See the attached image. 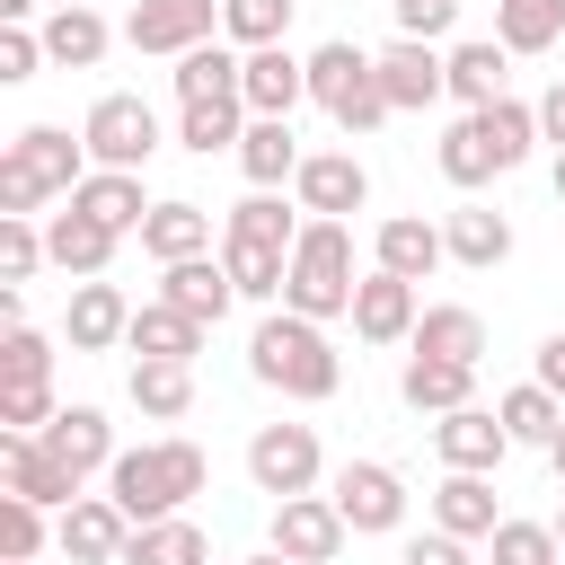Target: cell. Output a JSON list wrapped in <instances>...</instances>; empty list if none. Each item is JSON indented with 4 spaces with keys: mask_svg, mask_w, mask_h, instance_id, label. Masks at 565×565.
Segmentation results:
<instances>
[{
    "mask_svg": "<svg viewBox=\"0 0 565 565\" xmlns=\"http://www.w3.org/2000/svg\"><path fill=\"white\" fill-rule=\"evenodd\" d=\"M247 371H256L265 388H282L291 406H327V397L344 388V353L327 344V327L300 318V309H282V300L256 318V335H247Z\"/></svg>",
    "mask_w": 565,
    "mask_h": 565,
    "instance_id": "1",
    "label": "cell"
},
{
    "mask_svg": "<svg viewBox=\"0 0 565 565\" xmlns=\"http://www.w3.org/2000/svg\"><path fill=\"white\" fill-rule=\"evenodd\" d=\"M203 486H212V459H203L185 433H168V441H141V450H115V468H106V494L132 512V530H141V521H168V512H185Z\"/></svg>",
    "mask_w": 565,
    "mask_h": 565,
    "instance_id": "2",
    "label": "cell"
},
{
    "mask_svg": "<svg viewBox=\"0 0 565 565\" xmlns=\"http://www.w3.org/2000/svg\"><path fill=\"white\" fill-rule=\"evenodd\" d=\"M353 291H362V274H353V230L344 221H300V238H291V274H282V309H300V318H353Z\"/></svg>",
    "mask_w": 565,
    "mask_h": 565,
    "instance_id": "3",
    "label": "cell"
},
{
    "mask_svg": "<svg viewBox=\"0 0 565 565\" xmlns=\"http://www.w3.org/2000/svg\"><path fill=\"white\" fill-rule=\"evenodd\" d=\"M309 106H327V124L353 132V141L380 132V124L397 115L388 88H380V53H362V44H344V35L309 53Z\"/></svg>",
    "mask_w": 565,
    "mask_h": 565,
    "instance_id": "4",
    "label": "cell"
},
{
    "mask_svg": "<svg viewBox=\"0 0 565 565\" xmlns=\"http://www.w3.org/2000/svg\"><path fill=\"white\" fill-rule=\"evenodd\" d=\"M247 477H256V494H318V477H327V450H318V433L309 424H256V441H247Z\"/></svg>",
    "mask_w": 565,
    "mask_h": 565,
    "instance_id": "5",
    "label": "cell"
},
{
    "mask_svg": "<svg viewBox=\"0 0 565 565\" xmlns=\"http://www.w3.org/2000/svg\"><path fill=\"white\" fill-rule=\"evenodd\" d=\"M79 141H88L97 168H150V159H159V115H150V97H124V88H115V97L88 106Z\"/></svg>",
    "mask_w": 565,
    "mask_h": 565,
    "instance_id": "6",
    "label": "cell"
},
{
    "mask_svg": "<svg viewBox=\"0 0 565 565\" xmlns=\"http://www.w3.org/2000/svg\"><path fill=\"white\" fill-rule=\"evenodd\" d=\"M327 494H335V512L353 521V539H388V530L406 521V477H397L388 459H344V468L327 477Z\"/></svg>",
    "mask_w": 565,
    "mask_h": 565,
    "instance_id": "7",
    "label": "cell"
},
{
    "mask_svg": "<svg viewBox=\"0 0 565 565\" xmlns=\"http://www.w3.org/2000/svg\"><path fill=\"white\" fill-rule=\"evenodd\" d=\"M212 26H221V0H132V18H124V44L132 53H194V44H212Z\"/></svg>",
    "mask_w": 565,
    "mask_h": 565,
    "instance_id": "8",
    "label": "cell"
},
{
    "mask_svg": "<svg viewBox=\"0 0 565 565\" xmlns=\"http://www.w3.org/2000/svg\"><path fill=\"white\" fill-rule=\"evenodd\" d=\"M0 494H26V503H44V512H71V503H79V477H71L35 433H9V424H0Z\"/></svg>",
    "mask_w": 565,
    "mask_h": 565,
    "instance_id": "9",
    "label": "cell"
},
{
    "mask_svg": "<svg viewBox=\"0 0 565 565\" xmlns=\"http://www.w3.org/2000/svg\"><path fill=\"white\" fill-rule=\"evenodd\" d=\"M344 539H353V521L335 512V494H282V503H274V547H282V556H300V565H335Z\"/></svg>",
    "mask_w": 565,
    "mask_h": 565,
    "instance_id": "10",
    "label": "cell"
},
{
    "mask_svg": "<svg viewBox=\"0 0 565 565\" xmlns=\"http://www.w3.org/2000/svg\"><path fill=\"white\" fill-rule=\"evenodd\" d=\"M380 88L397 115H424L450 97V53H433L424 35H397V44H380Z\"/></svg>",
    "mask_w": 565,
    "mask_h": 565,
    "instance_id": "11",
    "label": "cell"
},
{
    "mask_svg": "<svg viewBox=\"0 0 565 565\" xmlns=\"http://www.w3.org/2000/svg\"><path fill=\"white\" fill-rule=\"evenodd\" d=\"M291 203H300V212H318V221H344V212H362V203H371V168H362L353 150H309V159H300V177H291Z\"/></svg>",
    "mask_w": 565,
    "mask_h": 565,
    "instance_id": "12",
    "label": "cell"
},
{
    "mask_svg": "<svg viewBox=\"0 0 565 565\" xmlns=\"http://www.w3.org/2000/svg\"><path fill=\"white\" fill-rule=\"evenodd\" d=\"M124 539H132V512L115 494H79L62 521H53V547L71 565H124Z\"/></svg>",
    "mask_w": 565,
    "mask_h": 565,
    "instance_id": "13",
    "label": "cell"
},
{
    "mask_svg": "<svg viewBox=\"0 0 565 565\" xmlns=\"http://www.w3.org/2000/svg\"><path fill=\"white\" fill-rule=\"evenodd\" d=\"M62 335H71V353H115V344L132 335V300H124L106 274H88V282H71Z\"/></svg>",
    "mask_w": 565,
    "mask_h": 565,
    "instance_id": "14",
    "label": "cell"
},
{
    "mask_svg": "<svg viewBox=\"0 0 565 565\" xmlns=\"http://www.w3.org/2000/svg\"><path fill=\"white\" fill-rule=\"evenodd\" d=\"M433 450H441V468H477V477H494V468L512 459V433H503L494 406H450V415L433 424Z\"/></svg>",
    "mask_w": 565,
    "mask_h": 565,
    "instance_id": "15",
    "label": "cell"
},
{
    "mask_svg": "<svg viewBox=\"0 0 565 565\" xmlns=\"http://www.w3.org/2000/svg\"><path fill=\"white\" fill-rule=\"evenodd\" d=\"M415 318H424V309H415V282L388 274V265H371L362 291H353V335H362V344H406Z\"/></svg>",
    "mask_w": 565,
    "mask_h": 565,
    "instance_id": "16",
    "label": "cell"
},
{
    "mask_svg": "<svg viewBox=\"0 0 565 565\" xmlns=\"http://www.w3.org/2000/svg\"><path fill=\"white\" fill-rule=\"evenodd\" d=\"M238 97H247V115H291V106L309 97V53H291V44H256L247 71H238Z\"/></svg>",
    "mask_w": 565,
    "mask_h": 565,
    "instance_id": "17",
    "label": "cell"
},
{
    "mask_svg": "<svg viewBox=\"0 0 565 565\" xmlns=\"http://www.w3.org/2000/svg\"><path fill=\"white\" fill-rule=\"evenodd\" d=\"M62 203H79L88 221H106L115 238H141V221H150V194H141V168H88Z\"/></svg>",
    "mask_w": 565,
    "mask_h": 565,
    "instance_id": "18",
    "label": "cell"
},
{
    "mask_svg": "<svg viewBox=\"0 0 565 565\" xmlns=\"http://www.w3.org/2000/svg\"><path fill=\"white\" fill-rule=\"evenodd\" d=\"M9 159H18V168L44 185V194H71V185L97 168V159H88V141H71L62 124H26V132L9 141Z\"/></svg>",
    "mask_w": 565,
    "mask_h": 565,
    "instance_id": "19",
    "label": "cell"
},
{
    "mask_svg": "<svg viewBox=\"0 0 565 565\" xmlns=\"http://www.w3.org/2000/svg\"><path fill=\"white\" fill-rule=\"evenodd\" d=\"M441 238H450V265H468V274H494L503 256H512V221L494 212V203H450L441 212Z\"/></svg>",
    "mask_w": 565,
    "mask_h": 565,
    "instance_id": "20",
    "label": "cell"
},
{
    "mask_svg": "<svg viewBox=\"0 0 565 565\" xmlns=\"http://www.w3.org/2000/svg\"><path fill=\"white\" fill-rule=\"evenodd\" d=\"M44 247H53V265H62L71 282H88V274H106V265H115V247H124V238H115L106 221H88L79 203H62V212L44 221Z\"/></svg>",
    "mask_w": 565,
    "mask_h": 565,
    "instance_id": "21",
    "label": "cell"
},
{
    "mask_svg": "<svg viewBox=\"0 0 565 565\" xmlns=\"http://www.w3.org/2000/svg\"><path fill=\"white\" fill-rule=\"evenodd\" d=\"M441 256H450V238H441V221H424V212H397V221L371 230V265H388V274H406V282H424Z\"/></svg>",
    "mask_w": 565,
    "mask_h": 565,
    "instance_id": "22",
    "label": "cell"
},
{
    "mask_svg": "<svg viewBox=\"0 0 565 565\" xmlns=\"http://www.w3.org/2000/svg\"><path fill=\"white\" fill-rule=\"evenodd\" d=\"M168 282H159V300H177L185 318H203V327H221L230 318V300H238V282H230V265L221 256H177V265H159Z\"/></svg>",
    "mask_w": 565,
    "mask_h": 565,
    "instance_id": "23",
    "label": "cell"
},
{
    "mask_svg": "<svg viewBox=\"0 0 565 565\" xmlns=\"http://www.w3.org/2000/svg\"><path fill=\"white\" fill-rule=\"evenodd\" d=\"M203 318H185L177 300H141L132 309V335H124V353H141V362H194L203 353Z\"/></svg>",
    "mask_w": 565,
    "mask_h": 565,
    "instance_id": "24",
    "label": "cell"
},
{
    "mask_svg": "<svg viewBox=\"0 0 565 565\" xmlns=\"http://www.w3.org/2000/svg\"><path fill=\"white\" fill-rule=\"evenodd\" d=\"M397 397H406L415 415H450V406H477V362L406 353V371H397Z\"/></svg>",
    "mask_w": 565,
    "mask_h": 565,
    "instance_id": "25",
    "label": "cell"
},
{
    "mask_svg": "<svg viewBox=\"0 0 565 565\" xmlns=\"http://www.w3.org/2000/svg\"><path fill=\"white\" fill-rule=\"evenodd\" d=\"M35 441H44V450H53L71 477H97V468H115V424H106L97 406H62V415H53Z\"/></svg>",
    "mask_w": 565,
    "mask_h": 565,
    "instance_id": "26",
    "label": "cell"
},
{
    "mask_svg": "<svg viewBox=\"0 0 565 565\" xmlns=\"http://www.w3.org/2000/svg\"><path fill=\"white\" fill-rule=\"evenodd\" d=\"M230 159H238V177H247V185H282V177H300V159H309V150L291 141V115H247V132H238V150H230Z\"/></svg>",
    "mask_w": 565,
    "mask_h": 565,
    "instance_id": "27",
    "label": "cell"
},
{
    "mask_svg": "<svg viewBox=\"0 0 565 565\" xmlns=\"http://www.w3.org/2000/svg\"><path fill=\"white\" fill-rule=\"evenodd\" d=\"M221 238H230V247L291 256V238H300V212H282V194H274V185H256L247 203H230V212H221Z\"/></svg>",
    "mask_w": 565,
    "mask_h": 565,
    "instance_id": "28",
    "label": "cell"
},
{
    "mask_svg": "<svg viewBox=\"0 0 565 565\" xmlns=\"http://www.w3.org/2000/svg\"><path fill=\"white\" fill-rule=\"evenodd\" d=\"M494 486L477 477V468H450L441 486H433V530H450V539H494Z\"/></svg>",
    "mask_w": 565,
    "mask_h": 565,
    "instance_id": "29",
    "label": "cell"
},
{
    "mask_svg": "<svg viewBox=\"0 0 565 565\" xmlns=\"http://www.w3.org/2000/svg\"><path fill=\"white\" fill-rule=\"evenodd\" d=\"M106 44H115V26L97 18V0H79V9H53V18H44V62H62V71H97V62H106Z\"/></svg>",
    "mask_w": 565,
    "mask_h": 565,
    "instance_id": "30",
    "label": "cell"
},
{
    "mask_svg": "<svg viewBox=\"0 0 565 565\" xmlns=\"http://www.w3.org/2000/svg\"><path fill=\"white\" fill-rule=\"evenodd\" d=\"M238 71H247L238 44H194V53H177L168 88H177V106H212V97H238Z\"/></svg>",
    "mask_w": 565,
    "mask_h": 565,
    "instance_id": "31",
    "label": "cell"
},
{
    "mask_svg": "<svg viewBox=\"0 0 565 565\" xmlns=\"http://www.w3.org/2000/svg\"><path fill=\"white\" fill-rule=\"evenodd\" d=\"M141 256H159V265H177V256H212V212L203 203H150V221H141Z\"/></svg>",
    "mask_w": 565,
    "mask_h": 565,
    "instance_id": "32",
    "label": "cell"
},
{
    "mask_svg": "<svg viewBox=\"0 0 565 565\" xmlns=\"http://www.w3.org/2000/svg\"><path fill=\"white\" fill-rule=\"evenodd\" d=\"M406 344H415V353H441V362H486V318H477L468 300H441V309L415 318Z\"/></svg>",
    "mask_w": 565,
    "mask_h": 565,
    "instance_id": "33",
    "label": "cell"
},
{
    "mask_svg": "<svg viewBox=\"0 0 565 565\" xmlns=\"http://www.w3.org/2000/svg\"><path fill=\"white\" fill-rule=\"evenodd\" d=\"M124 565H212V539H203V521L168 512V521H141L124 539Z\"/></svg>",
    "mask_w": 565,
    "mask_h": 565,
    "instance_id": "34",
    "label": "cell"
},
{
    "mask_svg": "<svg viewBox=\"0 0 565 565\" xmlns=\"http://www.w3.org/2000/svg\"><path fill=\"white\" fill-rule=\"evenodd\" d=\"M494 44H503V53H547V44H565V0H494Z\"/></svg>",
    "mask_w": 565,
    "mask_h": 565,
    "instance_id": "35",
    "label": "cell"
},
{
    "mask_svg": "<svg viewBox=\"0 0 565 565\" xmlns=\"http://www.w3.org/2000/svg\"><path fill=\"white\" fill-rule=\"evenodd\" d=\"M503 62H512V53H503L494 35H477V44H450V97H459V106H494V97H503V79H512Z\"/></svg>",
    "mask_w": 565,
    "mask_h": 565,
    "instance_id": "36",
    "label": "cell"
},
{
    "mask_svg": "<svg viewBox=\"0 0 565 565\" xmlns=\"http://www.w3.org/2000/svg\"><path fill=\"white\" fill-rule=\"evenodd\" d=\"M494 415H503V433H512V441H539V450H547V441H556V424H565V397H556L547 380H521V388H503V397H494Z\"/></svg>",
    "mask_w": 565,
    "mask_h": 565,
    "instance_id": "37",
    "label": "cell"
},
{
    "mask_svg": "<svg viewBox=\"0 0 565 565\" xmlns=\"http://www.w3.org/2000/svg\"><path fill=\"white\" fill-rule=\"evenodd\" d=\"M433 159H441V177H450L459 194H477L486 177H503V159H494V141L477 132V115H459V124L441 132V150H433Z\"/></svg>",
    "mask_w": 565,
    "mask_h": 565,
    "instance_id": "38",
    "label": "cell"
},
{
    "mask_svg": "<svg viewBox=\"0 0 565 565\" xmlns=\"http://www.w3.org/2000/svg\"><path fill=\"white\" fill-rule=\"evenodd\" d=\"M132 406L159 415V424H177V415L194 406V362H141V353H132Z\"/></svg>",
    "mask_w": 565,
    "mask_h": 565,
    "instance_id": "39",
    "label": "cell"
},
{
    "mask_svg": "<svg viewBox=\"0 0 565 565\" xmlns=\"http://www.w3.org/2000/svg\"><path fill=\"white\" fill-rule=\"evenodd\" d=\"M238 132H247V97H212V106H185V115H177V141H185L194 159L238 150Z\"/></svg>",
    "mask_w": 565,
    "mask_h": 565,
    "instance_id": "40",
    "label": "cell"
},
{
    "mask_svg": "<svg viewBox=\"0 0 565 565\" xmlns=\"http://www.w3.org/2000/svg\"><path fill=\"white\" fill-rule=\"evenodd\" d=\"M291 9H300V0H221V35H230L238 53L282 44V35H291Z\"/></svg>",
    "mask_w": 565,
    "mask_h": 565,
    "instance_id": "41",
    "label": "cell"
},
{
    "mask_svg": "<svg viewBox=\"0 0 565 565\" xmlns=\"http://www.w3.org/2000/svg\"><path fill=\"white\" fill-rule=\"evenodd\" d=\"M35 265H53L35 212H0V282H35Z\"/></svg>",
    "mask_w": 565,
    "mask_h": 565,
    "instance_id": "42",
    "label": "cell"
},
{
    "mask_svg": "<svg viewBox=\"0 0 565 565\" xmlns=\"http://www.w3.org/2000/svg\"><path fill=\"white\" fill-rule=\"evenodd\" d=\"M494 565H556L565 556V539H556V521H494Z\"/></svg>",
    "mask_w": 565,
    "mask_h": 565,
    "instance_id": "43",
    "label": "cell"
},
{
    "mask_svg": "<svg viewBox=\"0 0 565 565\" xmlns=\"http://www.w3.org/2000/svg\"><path fill=\"white\" fill-rule=\"evenodd\" d=\"M221 265H230L238 300H282V274H291V256H265V247H230V238H221Z\"/></svg>",
    "mask_w": 565,
    "mask_h": 565,
    "instance_id": "44",
    "label": "cell"
},
{
    "mask_svg": "<svg viewBox=\"0 0 565 565\" xmlns=\"http://www.w3.org/2000/svg\"><path fill=\"white\" fill-rule=\"evenodd\" d=\"M44 539H53V530H44V503L0 494V556H9V565H35V556H44Z\"/></svg>",
    "mask_w": 565,
    "mask_h": 565,
    "instance_id": "45",
    "label": "cell"
},
{
    "mask_svg": "<svg viewBox=\"0 0 565 565\" xmlns=\"http://www.w3.org/2000/svg\"><path fill=\"white\" fill-rule=\"evenodd\" d=\"M35 380H53V344L35 327H9L0 335V388H35Z\"/></svg>",
    "mask_w": 565,
    "mask_h": 565,
    "instance_id": "46",
    "label": "cell"
},
{
    "mask_svg": "<svg viewBox=\"0 0 565 565\" xmlns=\"http://www.w3.org/2000/svg\"><path fill=\"white\" fill-rule=\"evenodd\" d=\"M44 71V26H9L0 18V79L18 88V79H35Z\"/></svg>",
    "mask_w": 565,
    "mask_h": 565,
    "instance_id": "47",
    "label": "cell"
},
{
    "mask_svg": "<svg viewBox=\"0 0 565 565\" xmlns=\"http://www.w3.org/2000/svg\"><path fill=\"white\" fill-rule=\"evenodd\" d=\"M62 406H53V380H35V388H0V424L9 433H44Z\"/></svg>",
    "mask_w": 565,
    "mask_h": 565,
    "instance_id": "48",
    "label": "cell"
},
{
    "mask_svg": "<svg viewBox=\"0 0 565 565\" xmlns=\"http://www.w3.org/2000/svg\"><path fill=\"white\" fill-rule=\"evenodd\" d=\"M388 9H397V35H424V44L450 35V18H459V0H388Z\"/></svg>",
    "mask_w": 565,
    "mask_h": 565,
    "instance_id": "49",
    "label": "cell"
},
{
    "mask_svg": "<svg viewBox=\"0 0 565 565\" xmlns=\"http://www.w3.org/2000/svg\"><path fill=\"white\" fill-rule=\"evenodd\" d=\"M397 565H477V556H468V539L424 530V539H406V547H397Z\"/></svg>",
    "mask_w": 565,
    "mask_h": 565,
    "instance_id": "50",
    "label": "cell"
},
{
    "mask_svg": "<svg viewBox=\"0 0 565 565\" xmlns=\"http://www.w3.org/2000/svg\"><path fill=\"white\" fill-rule=\"evenodd\" d=\"M35 203H53V194H44L18 159H0V212H35Z\"/></svg>",
    "mask_w": 565,
    "mask_h": 565,
    "instance_id": "51",
    "label": "cell"
},
{
    "mask_svg": "<svg viewBox=\"0 0 565 565\" xmlns=\"http://www.w3.org/2000/svg\"><path fill=\"white\" fill-rule=\"evenodd\" d=\"M539 141H556V150H565V79L539 97Z\"/></svg>",
    "mask_w": 565,
    "mask_h": 565,
    "instance_id": "52",
    "label": "cell"
},
{
    "mask_svg": "<svg viewBox=\"0 0 565 565\" xmlns=\"http://www.w3.org/2000/svg\"><path fill=\"white\" fill-rule=\"evenodd\" d=\"M530 380H547V388L565 397V335H547V344H539V371H530Z\"/></svg>",
    "mask_w": 565,
    "mask_h": 565,
    "instance_id": "53",
    "label": "cell"
},
{
    "mask_svg": "<svg viewBox=\"0 0 565 565\" xmlns=\"http://www.w3.org/2000/svg\"><path fill=\"white\" fill-rule=\"evenodd\" d=\"M35 9H44V0H0V18H9V26H26Z\"/></svg>",
    "mask_w": 565,
    "mask_h": 565,
    "instance_id": "54",
    "label": "cell"
},
{
    "mask_svg": "<svg viewBox=\"0 0 565 565\" xmlns=\"http://www.w3.org/2000/svg\"><path fill=\"white\" fill-rule=\"evenodd\" d=\"M547 468H556V486H565V424H556V441H547Z\"/></svg>",
    "mask_w": 565,
    "mask_h": 565,
    "instance_id": "55",
    "label": "cell"
},
{
    "mask_svg": "<svg viewBox=\"0 0 565 565\" xmlns=\"http://www.w3.org/2000/svg\"><path fill=\"white\" fill-rule=\"evenodd\" d=\"M247 565H300V556H282V547H265V556H247Z\"/></svg>",
    "mask_w": 565,
    "mask_h": 565,
    "instance_id": "56",
    "label": "cell"
},
{
    "mask_svg": "<svg viewBox=\"0 0 565 565\" xmlns=\"http://www.w3.org/2000/svg\"><path fill=\"white\" fill-rule=\"evenodd\" d=\"M556 203H565V150H556Z\"/></svg>",
    "mask_w": 565,
    "mask_h": 565,
    "instance_id": "57",
    "label": "cell"
},
{
    "mask_svg": "<svg viewBox=\"0 0 565 565\" xmlns=\"http://www.w3.org/2000/svg\"><path fill=\"white\" fill-rule=\"evenodd\" d=\"M556 539H565V503H556Z\"/></svg>",
    "mask_w": 565,
    "mask_h": 565,
    "instance_id": "58",
    "label": "cell"
},
{
    "mask_svg": "<svg viewBox=\"0 0 565 565\" xmlns=\"http://www.w3.org/2000/svg\"><path fill=\"white\" fill-rule=\"evenodd\" d=\"M53 9H79V0H53Z\"/></svg>",
    "mask_w": 565,
    "mask_h": 565,
    "instance_id": "59",
    "label": "cell"
},
{
    "mask_svg": "<svg viewBox=\"0 0 565 565\" xmlns=\"http://www.w3.org/2000/svg\"><path fill=\"white\" fill-rule=\"evenodd\" d=\"M0 565H9V556H0Z\"/></svg>",
    "mask_w": 565,
    "mask_h": 565,
    "instance_id": "60",
    "label": "cell"
}]
</instances>
